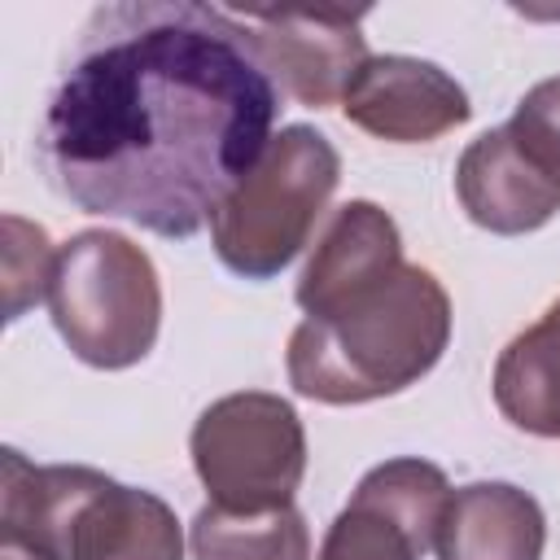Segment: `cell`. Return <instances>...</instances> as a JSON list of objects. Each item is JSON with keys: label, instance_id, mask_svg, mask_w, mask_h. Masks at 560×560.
<instances>
[{"label": "cell", "instance_id": "6da1fadb", "mask_svg": "<svg viewBox=\"0 0 560 560\" xmlns=\"http://www.w3.org/2000/svg\"><path fill=\"white\" fill-rule=\"evenodd\" d=\"M280 88L232 9H96L39 127L57 192L88 214L184 241L262 162Z\"/></svg>", "mask_w": 560, "mask_h": 560}, {"label": "cell", "instance_id": "7a4b0ae2", "mask_svg": "<svg viewBox=\"0 0 560 560\" xmlns=\"http://www.w3.org/2000/svg\"><path fill=\"white\" fill-rule=\"evenodd\" d=\"M446 341L451 298L442 280L402 262L385 284L293 328L289 381L315 402H372L429 376Z\"/></svg>", "mask_w": 560, "mask_h": 560}, {"label": "cell", "instance_id": "3957f363", "mask_svg": "<svg viewBox=\"0 0 560 560\" xmlns=\"http://www.w3.org/2000/svg\"><path fill=\"white\" fill-rule=\"evenodd\" d=\"M0 538L44 560H184V534L166 499L118 486L83 464L0 459Z\"/></svg>", "mask_w": 560, "mask_h": 560}, {"label": "cell", "instance_id": "277c9868", "mask_svg": "<svg viewBox=\"0 0 560 560\" xmlns=\"http://www.w3.org/2000/svg\"><path fill=\"white\" fill-rule=\"evenodd\" d=\"M341 179V158L332 140L315 127H284L271 136L262 162L223 197L210 219L214 254L228 271L245 280L280 276L311 241Z\"/></svg>", "mask_w": 560, "mask_h": 560}, {"label": "cell", "instance_id": "5b68a950", "mask_svg": "<svg viewBox=\"0 0 560 560\" xmlns=\"http://www.w3.org/2000/svg\"><path fill=\"white\" fill-rule=\"evenodd\" d=\"M48 311L74 359L118 372L140 363L162 324V284L153 258L122 232L88 228L57 249Z\"/></svg>", "mask_w": 560, "mask_h": 560}, {"label": "cell", "instance_id": "8992f818", "mask_svg": "<svg viewBox=\"0 0 560 560\" xmlns=\"http://www.w3.org/2000/svg\"><path fill=\"white\" fill-rule=\"evenodd\" d=\"M188 446L210 503L241 516L289 508L306 472V433L293 402L262 389L210 402Z\"/></svg>", "mask_w": 560, "mask_h": 560}, {"label": "cell", "instance_id": "52a82bcc", "mask_svg": "<svg viewBox=\"0 0 560 560\" xmlns=\"http://www.w3.org/2000/svg\"><path fill=\"white\" fill-rule=\"evenodd\" d=\"M451 494L438 464L416 455L385 459L328 525L319 560H420L438 538Z\"/></svg>", "mask_w": 560, "mask_h": 560}, {"label": "cell", "instance_id": "ba28073f", "mask_svg": "<svg viewBox=\"0 0 560 560\" xmlns=\"http://www.w3.org/2000/svg\"><path fill=\"white\" fill-rule=\"evenodd\" d=\"M271 79L293 101L324 109L346 96L368 61L363 13L346 9H245L236 13Z\"/></svg>", "mask_w": 560, "mask_h": 560}, {"label": "cell", "instance_id": "9c48e42d", "mask_svg": "<svg viewBox=\"0 0 560 560\" xmlns=\"http://www.w3.org/2000/svg\"><path fill=\"white\" fill-rule=\"evenodd\" d=\"M341 109L354 127L389 144H424L442 131L468 122V92L433 61L420 57H368L354 83L341 96Z\"/></svg>", "mask_w": 560, "mask_h": 560}, {"label": "cell", "instance_id": "30bf717a", "mask_svg": "<svg viewBox=\"0 0 560 560\" xmlns=\"http://www.w3.org/2000/svg\"><path fill=\"white\" fill-rule=\"evenodd\" d=\"M455 192L468 219L499 236H525L560 210V179H551L516 144L508 122L464 149L455 166Z\"/></svg>", "mask_w": 560, "mask_h": 560}, {"label": "cell", "instance_id": "8fae6325", "mask_svg": "<svg viewBox=\"0 0 560 560\" xmlns=\"http://www.w3.org/2000/svg\"><path fill=\"white\" fill-rule=\"evenodd\" d=\"M398 267H402L398 223L376 201H346L324 228L298 280V306L306 311V319H319L363 298L368 289L385 284Z\"/></svg>", "mask_w": 560, "mask_h": 560}, {"label": "cell", "instance_id": "7c38bea8", "mask_svg": "<svg viewBox=\"0 0 560 560\" xmlns=\"http://www.w3.org/2000/svg\"><path fill=\"white\" fill-rule=\"evenodd\" d=\"M547 521L534 494L508 481L459 486L442 512L438 560H542Z\"/></svg>", "mask_w": 560, "mask_h": 560}, {"label": "cell", "instance_id": "4fadbf2b", "mask_svg": "<svg viewBox=\"0 0 560 560\" xmlns=\"http://www.w3.org/2000/svg\"><path fill=\"white\" fill-rule=\"evenodd\" d=\"M494 402L516 429L560 438V302L499 354Z\"/></svg>", "mask_w": 560, "mask_h": 560}, {"label": "cell", "instance_id": "5bb4252c", "mask_svg": "<svg viewBox=\"0 0 560 560\" xmlns=\"http://www.w3.org/2000/svg\"><path fill=\"white\" fill-rule=\"evenodd\" d=\"M188 542L197 560H311V534L293 503L258 516L210 503L192 516Z\"/></svg>", "mask_w": 560, "mask_h": 560}, {"label": "cell", "instance_id": "9a60e30c", "mask_svg": "<svg viewBox=\"0 0 560 560\" xmlns=\"http://www.w3.org/2000/svg\"><path fill=\"white\" fill-rule=\"evenodd\" d=\"M57 271V249L48 245L39 223L4 214V315L18 319L31 302L48 298Z\"/></svg>", "mask_w": 560, "mask_h": 560}, {"label": "cell", "instance_id": "2e32d148", "mask_svg": "<svg viewBox=\"0 0 560 560\" xmlns=\"http://www.w3.org/2000/svg\"><path fill=\"white\" fill-rule=\"evenodd\" d=\"M508 131L516 136V144H521L551 179H560V74L534 83V88L516 101V114H512Z\"/></svg>", "mask_w": 560, "mask_h": 560}, {"label": "cell", "instance_id": "e0dca14e", "mask_svg": "<svg viewBox=\"0 0 560 560\" xmlns=\"http://www.w3.org/2000/svg\"><path fill=\"white\" fill-rule=\"evenodd\" d=\"M0 560H44V556H35L31 547H22L13 538H0Z\"/></svg>", "mask_w": 560, "mask_h": 560}]
</instances>
